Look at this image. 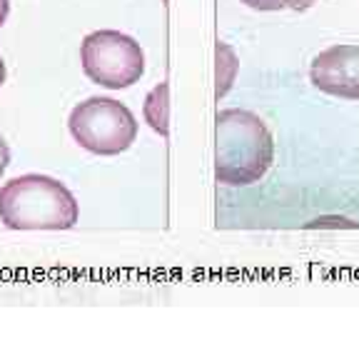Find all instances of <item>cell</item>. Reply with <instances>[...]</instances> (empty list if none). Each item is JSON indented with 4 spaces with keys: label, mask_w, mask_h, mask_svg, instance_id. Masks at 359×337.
Masks as SVG:
<instances>
[{
    "label": "cell",
    "mask_w": 359,
    "mask_h": 337,
    "mask_svg": "<svg viewBox=\"0 0 359 337\" xmlns=\"http://www.w3.org/2000/svg\"><path fill=\"white\" fill-rule=\"evenodd\" d=\"M275 160V140L252 110L227 107L215 118V180L222 185H252Z\"/></svg>",
    "instance_id": "cell-1"
},
{
    "label": "cell",
    "mask_w": 359,
    "mask_h": 337,
    "mask_svg": "<svg viewBox=\"0 0 359 337\" xmlns=\"http://www.w3.org/2000/svg\"><path fill=\"white\" fill-rule=\"evenodd\" d=\"M78 218L75 195L50 175H18L0 187V223L8 230H70Z\"/></svg>",
    "instance_id": "cell-2"
},
{
    "label": "cell",
    "mask_w": 359,
    "mask_h": 337,
    "mask_svg": "<svg viewBox=\"0 0 359 337\" xmlns=\"http://www.w3.org/2000/svg\"><path fill=\"white\" fill-rule=\"evenodd\" d=\"M67 128L80 147L95 155H120L137 138V120L125 103L93 95L78 103L67 118Z\"/></svg>",
    "instance_id": "cell-3"
},
{
    "label": "cell",
    "mask_w": 359,
    "mask_h": 337,
    "mask_svg": "<svg viewBox=\"0 0 359 337\" xmlns=\"http://www.w3.org/2000/svg\"><path fill=\"white\" fill-rule=\"evenodd\" d=\"M83 73L107 90L135 85L145 73V53L140 43L120 30H95L80 45Z\"/></svg>",
    "instance_id": "cell-4"
},
{
    "label": "cell",
    "mask_w": 359,
    "mask_h": 337,
    "mask_svg": "<svg viewBox=\"0 0 359 337\" xmlns=\"http://www.w3.org/2000/svg\"><path fill=\"white\" fill-rule=\"evenodd\" d=\"M309 80L327 95L359 103V45L339 43L317 53L309 65Z\"/></svg>",
    "instance_id": "cell-5"
},
{
    "label": "cell",
    "mask_w": 359,
    "mask_h": 337,
    "mask_svg": "<svg viewBox=\"0 0 359 337\" xmlns=\"http://www.w3.org/2000/svg\"><path fill=\"white\" fill-rule=\"evenodd\" d=\"M142 115H145V123L150 125L155 133H160L163 138H168L170 128V85L160 83L147 93L145 105H142Z\"/></svg>",
    "instance_id": "cell-6"
},
{
    "label": "cell",
    "mask_w": 359,
    "mask_h": 337,
    "mask_svg": "<svg viewBox=\"0 0 359 337\" xmlns=\"http://www.w3.org/2000/svg\"><path fill=\"white\" fill-rule=\"evenodd\" d=\"M215 55H217V85H215V98L222 100V98L230 93L232 83H235L240 62H237L235 51H232L227 43H222V40H217V45H215Z\"/></svg>",
    "instance_id": "cell-7"
},
{
    "label": "cell",
    "mask_w": 359,
    "mask_h": 337,
    "mask_svg": "<svg viewBox=\"0 0 359 337\" xmlns=\"http://www.w3.org/2000/svg\"><path fill=\"white\" fill-rule=\"evenodd\" d=\"M245 3L247 8H252V11H264V13H272V11H285V8L294 6V0H240Z\"/></svg>",
    "instance_id": "cell-8"
},
{
    "label": "cell",
    "mask_w": 359,
    "mask_h": 337,
    "mask_svg": "<svg viewBox=\"0 0 359 337\" xmlns=\"http://www.w3.org/2000/svg\"><path fill=\"white\" fill-rule=\"evenodd\" d=\"M8 165H11V147H8V143L3 140V135H0V178H3V173L8 170Z\"/></svg>",
    "instance_id": "cell-9"
},
{
    "label": "cell",
    "mask_w": 359,
    "mask_h": 337,
    "mask_svg": "<svg viewBox=\"0 0 359 337\" xmlns=\"http://www.w3.org/2000/svg\"><path fill=\"white\" fill-rule=\"evenodd\" d=\"M8 13H11V0H0V28L6 25Z\"/></svg>",
    "instance_id": "cell-10"
},
{
    "label": "cell",
    "mask_w": 359,
    "mask_h": 337,
    "mask_svg": "<svg viewBox=\"0 0 359 337\" xmlns=\"http://www.w3.org/2000/svg\"><path fill=\"white\" fill-rule=\"evenodd\" d=\"M314 3H317V0H294L292 11H309V8H312Z\"/></svg>",
    "instance_id": "cell-11"
},
{
    "label": "cell",
    "mask_w": 359,
    "mask_h": 337,
    "mask_svg": "<svg viewBox=\"0 0 359 337\" xmlns=\"http://www.w3.org/2000/svg\"><path fill=\"white\" fill-rule=\"evenodd\" d=\"M6 78H8L6 62H3V58H0V88H3V83H6Z\"/></svg>",
    "instance_id": "cell-12"
}]
</instances>
